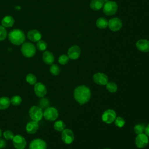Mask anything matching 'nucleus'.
I'll list each match as a JSON object with an SVG mask.
<instances>
[{
    "instance_id": "f257e3e1",
    "label": "nucleus",
    "mask_w": 149,
    "mask_h": 149,
    "mask_svg": "<svg viewBox=\"0 0 149 149\" xmlns=\"http://www.w3.org/2000/svg\"><path fill=\"white\" fill-rule=\"evenodd\" d=\"M74 98L80 105L88 102L91 98V90L86 86L81 85L74 90Z\"/></svg>"
},
{
    "instance_id": "f03ea898",
    "label": "nucleus",
    "mask_w": 149,
    "mask_h": 149,
    "mask_svg": "<svg viewBox=\"0 0 149 149\" xmlns=\"http://www.w3.org/2000/svg\"><path fill=\"white\" fill-rule=\"evenodd\" d=\"M9 40L14 45L22 44L25 41L26 37L23 31L20 29H13L10 31L8 35Z\"/></svg>"
},
{
    "instance_id": "7ed1b4c3",
    "label": "nucleus",
    "mask_w": 149,
    "mask_h": 149,
    "mask_svg": "<svg viewBox=\"0 0 149 149\" xmlns=\"http://www.w3.org/2000/svg\"><path fill=\"white\" fill-rule=\"evenodd\" d=\"M21 52L23 56L26 58L33 57L36 52V47L31 42H26L22 44L21 47Z\"/></svg>"
},
{
    "instance_id": "20e7f679",
    "label": "nucleus",
    "mask_w": 149,
    "mask_h": 149,
    "mask_svg": "<svg viewBox=\"0 0 149 149\" xmlns=\"http://www.w3.org/2000/svg\"><path fill=\"white\" fill-rule=\"evenodd\" d=\"M118 5L114 1H108L106 2L103 6V12L107 16L114 15L118 10Z\"/></svg>"
},
{
    "instance_id": "39448f33",
    "label": "nucleus",
    "mask_w": 149,
    "mask_h": 149,
    "mask_svg": "<svg viewBox=\"0 0 149 149\" xmlns=\"http://www.w3.org/2000/svg\"><path fill=\"white\" fill-rule=\"evenodd\" d=\"M29 115L33 120L38 122L43 116V112L39 106H33L29 110Z\"/></svg>"
},
{
    "instance_id": "423d86ee",
    "label": "nucleus",
    "mask_w": 149,
    "mask_h": 149,
    "mask_svg": "<svg viewBox=\"0 0 149 149\" xmlns=\"http://www.w3.org/2000/svg\"><path fill=\"white\" fill-rule=\"evenodd\" d=\"M44 118L49 121H54L58 117V112L54 107H48L43 112Z\"/></svg>"
},
{
    "instance_id": "0eeeda50",
    "label": "nucleus",
    "mask_w": 149,
    "mask_h": 149,
    "mask_svg": "<svg viewBox=\"0 0 149 149\" xmlns=\"http://www.w3.org/2000/svg\"><path fill=\"white\" fill-rule=\"evenodd\" d=\"M116 118V114L114 110L108 109L105 111L102 115V120L104 122L110 124L114 122Z\"/></svg>"
},
{
    "instance_id": "6e6552de",
    "label": "nucleus",
    "mask_w": 149,
    "mask_h": 149,
    "mask_svg": "<svg viewBox=\"0 0 149 149\" xmlns=\"http://www.w3.org/2000/svg\"><path fill=\"white\" fill-rule=\"evenodd\" d=\"M148 143V136L144 133L137 134L135 139V144L139 148H143L147 146Z\"/></svg>"
},
{
    "instance_id": "1a4fd4ad",
    "label": "nucleus",
    "mask_w": 149,
    "mask_h": 149,
    "mask_svg": "<svg viewBox=\"0 0 149 149\" xmlns=\"http://www.w3.org/2000/svg\"><path fill=\"white\" fill-rule=\"evenodd\" d=\"M62 140L66 144H71L74 140V134L72 130L65 129L62 132Z\"/></svg>"
},
{
    "instance_id": "9d476101",
    "label": "nucleus",
    "mask_w": 149,
    "mask_h": 149,
    "mask_svg": "<svg viewBox=\"0 0 149 149\" xmlns=\"http://www.w3.org/2000/svg\"><path fill=\"white\" fill-rule=\"evenodd\" d=\"M12 142L14 147L16 149H24L26 146V139L23 136L19 134L14 136Z\"/></svg>"
},
{
    "instance_id": "9b49d317",
    "label": "nucleus",
    "mask_w": 149,
    "mask_h": 149,
    "mask_svg": "<svg viewBox=\"0 0 149 149\" xmlns=\"http://www.w3.org/2000/svg\"><path fill=\"white\" fill-rule=\"evenodd\" d=\"M108 26L111 31H118L122 28V22L118 17L112 18L108 21Z\"/></svg>"
},
{
    "instance_id": "f8f14e48",
    "label": "nucleus",
    "mask_w": 149,
    "mask_h": 149,
    "mask_svg": "<svg viewBox=\"0 0 149 149\" xmlns=\"http://www.w3.org/2000/svg\"><path fill=\"white\" fill-rule=\"evenodd\" d=\"M29 149H47V143L41 139H36L30 142Z\"/></svg>"
},
{
    "instance_id": "ddd939ff",
    "label": "nucleus",
    "mask_w": 149,
    "mask_h": 149,
    "mask_svg": "<svg viewBox=\"0 0 149 149\" xmlns=\"http://www.w3.org/2000/svg\"><path fill=\"white\" fill-rule=\"evenodd\" d=\"M94 81L99 85H106L108 82V76L103 73H97L93 76Z\"/></svg>"
},
{
    "instance_id": "4468645a",
    "label": "nucleus",
    "mask_w": 149,
    "mask_h": 149,
    "mask_svg": "<svg viewBox=\"0 0 149 149\" xmlns=\"http://www.w3.org/2000/svg\"><path fill=\"white\" fill-rule=\"evenodd\" d=\"M34 90L36 95L41 98L44 97L47 93V90L46 87L44 84L40 82H38L35 84L34 87Z\"/></svg>"
},
{
    "instance_id": "2eb2a0df",
    "label": "nucleus",
    "mask_w": 149,
    "mask_h": 149,
    "mask_svg": "<svg viewBox=\"0 0 149 149\" xmlns=\"http://www.w3.org/2000/svg\"><path fill=\"white\" fill-rule=\"evenodd\" d=\"M80 54L81 49L78 45H73L68 51V56L71 59H77L80 56Z\"/></svg>"
},
{
    "instance_id": "dca6fc26",
    "label": "nucleus",
    "mask_w": 149,
    "mask_h": 149,
    "mask_svg": "<svg viewBox=\"0 0 149 149\" xmlns=\"http://www.w3.org/2000/svg\"><path fill=\"white\" fill-rule=\"evenodd\" d=\"M136 46L141 52H149V41L147 40L141 39L138 40L136 43Z\"/></svg>"
},
{
    "instance_id": "f3484780",
    "label": "nucleus",
    "mask_w": 149,
    "mask_h": 149,
    "mask_svg": "<svg viewBox=\"0 0 149 149\" xmlns=\"http://www.w3.org/2000/svg\"><path fill=\"white\" fill-rule=\"evenodd\" d=\"M41 34L37 30H31L27 33L28 38L33 42H37L41 40Z\"/></svg>"
},
{
    "instance_id": "a211bd4d",
    "label": "nucleus",
    "mask_w": 149,
    "mask_h": 149,
    "mask_svg": "<svg viewBox=\"0 0 149 149\" xmlns=\"http://www.w3.org/2000/svg\"><path fill=\"white\" fill-rule=\"evenodd\" d=\"M39 127L38 122L33 120L29 122L26 127V130L29 134H34L36 133Z\"/></svg>"
},
{
    "instance_id": "6ab92c4d",
    "label": "nucleus",
    "mask_w": 149,
    "mask_h": 149,
    "mask_svg": "<svg viewBox=\"0 0 149 149\" xmlns=\"http://www.w3.org/2000/svg\"><path fill=\"white\" fill-rule=\"evenodd\" d=\"M42 60L45 64L52 65L54 61V56L50 51H46L42 54Z\"/></svg>"
},
{
    "instance_id": "aec40b11",
    "label": "nucleus",
    "mask_w": 149,
    "mask_h": 149,
    "mask_svg": "<svg viewBox=\"0 0 149 149\" xmlns=\"http://www.w3.org/2000/svg\"><path fill=\"white\" fill-rule=\"evenodd\" d=\"M104 5V0H91L90 3V7L93 10H98Z\"/></svg>"
},
{
    "instance_id": "412c9836",
    "label": "nucleus",
    "mask_w": 149,
    "mask_h": 149,
    "mask_svg": "<svg viewBox=\"0 0 149 149\" xmlns=\"http://www.w3.org/2000/svg\"><path fill=\"white\" fill-rule=\"evenodd\" d=\"M14 23H15V20L13 18V17L10 16H5L1 21L2 26H3L4 27H10L13 26Z\"/></svg>"
},
{
    "instance_id": "4be33fe9",
    "label": "nucleus",
    "mask_w": 149,
    "mask_h": 149,
    "mask_svg": "<svg viewBox=\"0 0 149 149\" xmlns=\"http://www.w3.org/2000/svg\"><path fill=\"white\" fill-rule=\"evenodd\" d=\"M10 104V100L7 97H2L0 98V109L4 110L7 109Z\"/></svg>"
},
{
    "instance_id": "5701e85b",
    "label": "nucleus",
    "mask_w": 149,
    "mask_h": 149,
    "mask_svg": "<svg viewBox=\"0 0 149 149\" xmlns=\"http://www.w3.org/2000/svg\"><path fill=\"white\" fill-rule=\"evenodd\" d=\"M95 24H96V26L99 29H105L107 27L108 24V22L104 17H99L96 20Z\"/></svg>"
},
{
    "instance_id": "b1692460",
    "label": "nucleus",
    "mask_w": 149,
    "mask_h": 149,
    "mask_svg": "<svg viewBox=\"0 0 149 149\" xmlns=\"http://www.w3.org/2000/svg\"><path fill=\"white\" fill-rule=\"evenodd\" d=\"M65 127H66L65 124L62 120H58L55 122L54 125V127L55 130L58 132H62L65 129Z\"/></svg>"
},
{
    "instance_id": "393cba45",
    "label": "nucleus",
    "mask_w": 149,
    "mask_h": 149,
    "mask_svg": "<svg viewBox=\"0 0 149 149\" xmlns=\"http://www.w3.org/2000/svg\"><path fill=\"white\" fill-rule=\"evenodd\" d=\"M106 88L108 91L110 93H115L117 91L118 87L116 83L112 81H109L108 82V83L106 84Z\"/></svg>"
},
{
    "instance_id": "a878e982",
    "label": "nucleus",
    "mask_w": 149,
    "mask_h": 149,
    "mask_svg": "<svg viewBox=\"0 0 149 149\" xmlns=\"http://www.w3.org/2000/svg\"><path fill=\"white\" fill-rule=\"evenodd\" d=\"M26 81L31 85L35 84L37 83V77L32 73H29L26 77Z\"/></svg>"
},
{
    "instance_id": "bb28decb",
    "label": "nucleus",
    "mask_w": 149,
    "mask_h": 149,
    "mask_svg": "<svg viewBox=\"0 0 149 149\" xmlns=\"http://www.w3.org/2000/svg\"><path fill=\"white\" fill-rule=\"evenodd\" d=\"M49 72L52 75L56 76L59 74V73L61 72V69L57 65L52 64V65H51V66L49 68Z\"/></svg>"
},
{
    "instance_id": "cd10ccee",
    "label": "nucleus",
    "mask_w": 149,
    "mask_h": 149,
    "mask_svg": "<svg viewBox=\"0 0 149 149\" xmlns=\"http://www.w3.org/2000/svg\"><path fill=\"white\" fill-rule=\"evenodd\" d=\"M38 105L41 109H46L49 105V101L47 98H43L39 100Z\"/></svg>"
},
{
    "instance_id": "c85d7f7f",
    "label": "nucleus",
    "mask_w": 149,
    "mask_h": 149,
    "mask_svg": "<svg viewBox=\"0 0 149 149\" xmlns=\"http://www.w3.org/2000/svg\"><path fill=\"white\" fill-rule=\"evenodd\" d=\"M37 48L40 51H45L47 49V44L46 42L44 40H39L37 41V44H36Z\"/></svg>"
},
{
    "instance_id": "c756f323",
    "label": "nucleus",
    "mask_w": 149,
    "mask_h": 149,
    "mask_svg": "<svg viewBox=\"0 0 149 149\" xmlns=\"http://www.w3.org/2000/svg\"><path fill=\"white\" fill-rule=\"evenodd\" d=\"M10 103L15 106L19 105L22 102V98L19 95H14L10 99Z\"/></svg>"
},
{
    "instance_id": "7c9ffc66",
    "label": "nucleus",
    "mask_w": 149,
    "mask_h": 149,
    "mask_svg": "<svg viewBox=\"0 0 149 149\" xmlns=\"http://www.w3.org/2000/svg\"><path fill=\"white\" fill-rule=\"evenodd\" d=\"M145 128L146 127L144 126V125L137 124V125H136L134 127V131L135 133H136L137 134H141L145 131Z\"/></svg>"
},
{
    "instance_id": "2f4dec72",
    "label": "nucleus",
    "mask_w": 149,
    "mask_h": 149,
    "mask_svg": "<svg viewBox=\"0 0 149 149\" xmlns=\"http://www.w3.org/2000/svg\"><path fill=\"white\" fill-rule=\"evenodd\" d=\"M114 122H115V125L118 127H122L125 124V119L121 116H118L116 118V119L114 120Z\"/></svg>"
},
{
    "instance_id": "473e14b6",
    "label": "nucleus",
    "mask_w": 149,
    "mask_h": 149,
    "mask_svg": "<svg viewBox=\"0 0 149 149\" xmlns=\"http://www.w3.org/2000/svg\"><path fill=\"white\" fill-rule=\"evenodd\" d=\"M69 60V58L68 57V55L65 54H62L59 56L58 58V62L61 65H66V63H68Z\"/></svg>"
},
{
    "instance_id": "72a5a7b5",
    "label": "nucleus",
    "mask_w": 149,
    "mask_h": 149,
    "mask_svg": "<svg viewBox=\"0 0 149 149\" xmlns=\"http://www.w3.org/2000/svg\"><path fill=\"white\" fill-rule=\"evenodd\" d=\"M7 36V31L5 28L2 26H0V41L4 40Z\"/></svg>"
},
{
    "instance_id": "f704fd0d",
    "label": "nucleus",
    "mask_w": 149,
    "mask_h": 149,
    "mask_svg": "<svg viewBox=\"0 0 149 149\" xmlns=\"http://www.w3.org/2000/svg\"><path fill=\"white\" fill-rule=\"evenodd\" d=\"M3 136L6 140H12L14 137V134L10 130H6L3 133Z\"/></svg>"
},
{
    "instance_id": "c9c22d12",
    "label": "nucleus",
    "mask_w": 149,
    "mask_h": 149,
    "mask_svg": "<svg viewBox=\"0 0 149 149\" xmlns=\"http://www.w3.org/2000/svg\"><path fill=\"white\" fill-rule=\"evenodd\" d=\"M6 143L5 141V140L3 139H0V148H3L4 147H6Z\"/></svg>"
},
{
    "instance_id": "e433bc0d",
    "label": "nucleus",
    "mask_w": 149,
    "mask_h": 149,
    "mask_svg": "<svg viewBox=\"0 0 149 149\" xmlns=\"http://www.w3.org/2000/svg\"><path fill=\"white\" fill-rule=\"evenodd\" d=\"M145 134L149 137V123L148 125L147 126V127H146L145 128Z\"/></svg>"
},
{
    "instance_id": "4c0bfd02",
    "label": "nucleus",
    "mask_w": 149,
    "mask_h": 149,
    "mask_svg": "<svg viewBox=\"0 0 149 149\" xmlns=\"http://www.w3.org/2000/svg\"><path fill=\"white\" fill-rule=\"evenodd\" d=\"M1 136H2V131H1V129H0V139H1Z\"/></svg>"
},
{
    "instance_id": "58836bf2",
    "label": "nucleus",
    "mask_w": 149,
    "mask_h": 149,
    "mask_svg": "<svg viewBox=\"0 0 149 149\" xmlns=\"http://www.w3.org/2000/svg\"><path fill=\"white\" fill-rule=\"evenodd\" d=\"M105 149H110V148H105Z\"/></svg>"
}]
</instances>
